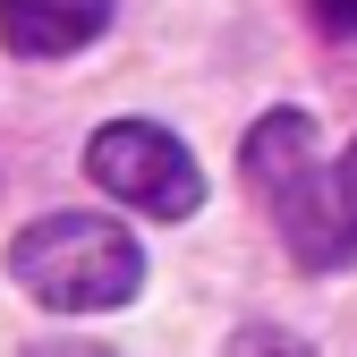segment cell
I'll use <instances>...</instances> for the list:
<instances>
[{
    "label": "cell",
    "mask_w": 357,
    "mask_h": 357,
    "mask_svg": "<svg viewBox=\"0 0 357 357\" xmlns=\"http://www.w3.org/2000/svg\"><path fill=\"white\" fill-rule=\"evenodd\" d=\"M306 9H315V26L332 43H357V0H306Z\"/></svg>",
    "instance_id": "obj_6"
},
{
    "label": "cell",
    "mask_w": 357,
    "mask_h": 357,
    "mask_svg": "<svg viewBox=\"0 0 357 357\" xmlns=\"http://www.w3.org/2000/svg\"><path fill=\"white\" fill-rule=\"evenodd\" d=\"M221 357H315V349H306L298 332H281V324H247V332L221 349Z\"/></svg>",
    "instance_id": "obj_5"
},
{
    "label": "cell",
    "mask_w": 357,
    "mask_h": 357,
    "mask_svg": "<svg viewBox=\"0 0 357 357\" xmlns=\"http://www.w3.org/2000/svg\"><path fill=\"white\" fill-rule=\"evenodd\" d=\"M85 178H94L111 204H137L153 221H188L204 204L196 153L178 145L170 128H153V119H111V128H94V137H85Z\"/></svg>",
    "instance_id": "obj_3"
},
{
    "label": "cell",
    "mask_w": 357,
    "mask_h": 357,
    "mask_svg": "<svg viewBox=\"0 0 357 357\" xmlns=\"http://www.w3.org/2000/svg\"><path fill=\"white\" fill-rule=\"evenodd\" d=\"M238 170H247V188L264 196L281 247L306 264V273H340V264L357 255V213L340 196V178H324L315 119L306 111H264L247 128V145H238Z\"/></svg>",
    "instance_id": "obj_1"
},
{
    "label": "cell",
    "mask_w": 357,
    "mask_h": 357,
    "mask_svg": "<svg viewBox=\"0 0 357 357\" xmlns=\"http://www.w3.org/2000/svg\"><path fill=\"white\" fill-rule=\"evenodd\" d=\"M111 26V0H0V52L17 60H68Z\"/></svg>",
    "instance_id": "obj_4"
},
{
    "label": "cell",
    "mask_w": 357,
    "mask_h": 357,
    "mask_svg": "<svg viewBox=\"0 0 357 357\" xmlns=\"http://www.w3.org/2000/svg\"><path fill=\"white\" fill-rule=\"evenodd\" d=\"M340 196H349V213H357V145L340 153Z\"/></svg>",
    "instance_id": "obj_7"
},
{
    "label": "cell",
    "mask_w": 357,
    "mask_h": 357,
    "mask_svg": "<svg viewBox=\"0 0 357 357\" xmlns=\"http://www.w3.org/2000/svg\"><path fill=\"white\" fill-rule=\"evenodd\" d=\"M9 273L52 315H102L145 289V247L111 213H43L9 238Z\"/></svg>",
    "instance_id": "obj_2"
},
{
    "label": "cell",
    "mask_w": 357,
    "mask_h": 357,
    "mask_svg": "<svg viewBox=\"0 0 357 357\" xmlns=\"http://www.w3.org/2000/svg\"><path fill=\"white\" fill-rule=\"evenodd\" d=\"M60 357H102V349H60Z\"/></svg>",
    "instance_id": "obj_8"
}]
</instances>
